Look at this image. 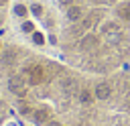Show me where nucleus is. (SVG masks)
<instances>
[{"label": "nucleus", "mask_w": 130, "mask_h": 126, "mask_svg": "<svg viewBox=\"0 0 130 126\" xmlns=\"http://www.w3.org/2000/svg\"><path fill=\"white\" fill-rule=\"evenodd\" d=\"M49 53L87 73L130 67V0H35Z\"/></svg>", "instance_id": "obj_2"}, {"label": "nucleus", "mask_w": 130, "mask_h": 126, "mask_svg": "<svg viewBox=\"0 0 130 126\" xmlns=\"http://www.w3.org/2000/svg\"><path fill=\"white\" fill-rule=\"evenodd\" d=\"M22 126H28V124H22Z\"/></svg>", "instance_id": "obj_5"}, {"label": "nucleus", "mask_w": 130, "mask_h": 126, "mask_svg": "<svg viewBox=\"0 0 130 126\" xmlns=\"http://www.w3.org/2000/svg\"><path fill=\"white\" fill-rule=\"evenodd\" d=\"M12 0H0V33L8 26L10 20V12H12Z\"/></svg>", "instance_id": "obj_4"}, {"label": "nucleus", "mask_w": 130, "mask_h": 126, "mask_svg": "<svg viewBox=\"0 0 130 126\" xmlns=\"http://www.w3.org/2000/svg\"><path fill=\"white\" fill-rule=\"evenodd\" d=\"M14 118H16V114H14V110L8 102V96H6V91L0 83V126H10V122Z\"/></svg>", "instance_id": "obj_3"}, {"label": "nucleus", "mask_w": 130, "mask_h": 126, "mask_svg": "<svg viewBox=\"0 0 130 126\" xmlns=\"http://www.w3.org/2000/svg\"><path fill=\"white\" fill-rule=\"evenodd\" d=\"M0 83L28 126H130V67L87 73L49 51L4 39Z\"/></svg>", "instance_id": "obj_1"}]
</instances>
